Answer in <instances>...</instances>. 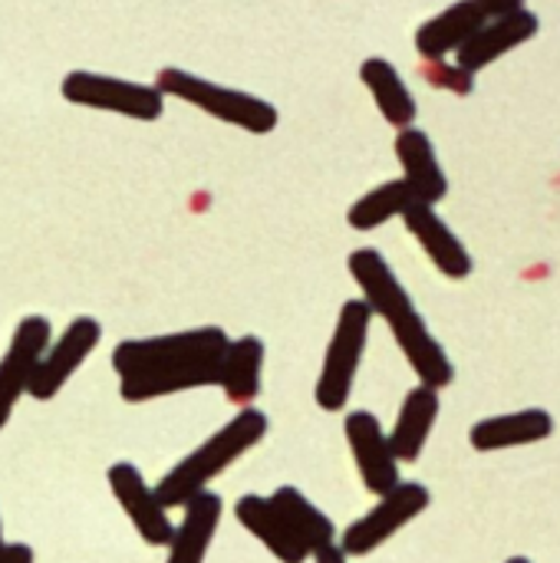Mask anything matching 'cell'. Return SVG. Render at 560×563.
Returning a JSON list of instances; mask_svg holds the SVG:
<instances>
[{"label":"cell","mask_w":560,"mask_h":563,"mask_svg":"<svg viewBox=\"0 0 560 563\" xmlns=\"http://www.w3.org/2000/svg\"><path fill=\"white\" fill-rule=\"evenodd\" d=\"M106 482H109V492L119 501L122 515L135 528V534L149 548H168L175 525L168 518V508L158 501L155 488L145 482V475L132 462H116V465H109Z\"/></svg>","instance_id":"9c48e42d"},{"label":"cell","mask_w":560,"mask_h":563,"mask_svg":"<svg viewBox=\"0 0 560 563\" xmlns=\"http://www.w3.org/2000/svg\"><path fill=\"white\" fill-rule=\"evenodd\" d=\"M152 86L162 96L182 99V102L201 109L205 115H211L218 122H228L234 129H244L251 135H267L281 122L274 102H267V99H261L254 92L234 89V86H221L215 79H205V76L188 73V69H178V66L158 69Z\"/></svg>","instance_id":"277c9868"},{"label":"cell","mask_w":560,"mask_h":563,"mask_svg":"<svg viewBox=\"0 0 560 563\" xmlns=\"http://www.w3.org/2000/svg\"><path fill=\"white\" fill-rule=\"evenodd\" d=\"M475 7L485 13V20H498V16L525 10V0H475Z\"/></svg>","instance_id":"d4e9b609"},{"label":"cell","mask_w":560,"mask_h":563,"mask_svg":"<svg viewBox=\"0 0 560 563\" xmlns=\"http://www.w3.org/2000/svg\"><path fill=\"white\" fill-rule=\"evenodd\" d=\"M396 158H399V168H403V181L409 185L416 201H422V205L446 201L449 178H446V168H442V162L436 155L432 139L422 129L409 125V129L396 132Z\"/></svg>","instance_id":"9a60e30c"},{"label":"cell","mask_w":560,"mask_h":563,"mask_svg":"<svg viewBox=\"0 0 560 563\" xmlns=\"http://www.w3.org/2000/svg\"><path fill=\"white\" fill-rule=\"evenodd\" d=\"M264 360H267V346L261 343V336L248 333L228 343L224 356H221V379L218 389L224 393V399L238 409H248L257 396H261V373H264Z\"/></svg>","instance_id":"ffe728a7"},{"label":"cell","mask_w":560,"mask_h":563,"mask_svg":"<svg viewBox=\"0 0 560 563\" xmlns=\"http://www.w3.org/2000/svg\"><path fill=\"white\" fill-rule=\"evenodd\" d=\"M370 327H373V313L363 300H347L340 307L337 327H333V336L327 343L320 376L314 386V402L323 412H343L347 409V402L353 396L356 373H360L363 356H366Z\"/></svg>","instance_id":"5b68a950"},{"label":"cell","mask_w":560,"mask_h":563,"mask_svg":"<svg viewBox=\"0 0 560 563\" xmlns=\"http://www.w3.org/2000/svg\"><path fill=\"white\" fill-rule=\"evenodd\" d=\"M429 505H432V495L426 485L399 482L393 492L380 495V501L337 538V548L347 558H370L386 541H393L403 528H409Z\"/></svg>","instance_id":"52a82bcc"},{"label":"cell","mask_w":560,"mask_h":563,"mask_svg":"<svg viewBox=\"0 0 560 563\" xmlns=\"http://www.w3.org/2000/svg\"><path fill=\"white\" fill-rule=\"evenodd\" d=\"M231 336L221 327H195L145 340H122L112 350L119 396L129 406L208 389L221 379V356Z\"/></svg>","instance_id":"6da1fadb"},{"label":"cell","mask_w":560,"mask_h":563,"mask_svg":"<svg viewBox=\"0 0 560 563\" xmlns=\"http://www.w3.org/2000/svg\"><path fill=\"white\" fill-rule=\"evenodd\" d=\"M310 561H314V563H347L350 558H347V554H343V551H340V548L333 544V548H323V551H317V554H314Z\"/></svg>","instance_id":"4316f807"},{"label":"cell","mask_w":560,"mask_h":563,"mask_svg":"<svg viewBox=\"0 0 560 563\" xmlns=\"http://www.w3.org/2000/svg\"><path fill=\"white\" fill-rule=\"evenodd\" d=\"M422 76H426L429 86L446 89V92H455V96H469V92L475 89V76L465 73V69L455 66V63H446V59L426 63V66H422Z\"/></svg>","instance_id":"cb8c5ba5"},{"label":"cell","mask_w":560,"mask_h":563,"mask_svg":"<svg viewBox=\"0 0 560 563\" xmlns=\"http://www.w3.org/2000/svg\"><path fill=\"white\" fill-rule=\"evenodd\" d=\"M505 563H535V561H531V558H521V554H518V558H508Z\"/></svg>","instance_id":"f1b7e54d"},{"label":"cell","mask_w":560,"mask_h":563,"mask_svg":"<svg viewBox=\"0 0 560 563\" xmlns=\"http://www.w3.org/2000/svg\"><path fill=\"white\" fill-rule=\"evenodd\" d=\"M485 23V13L475 7V0H455L452 7H446L442 13L429 16L419 30H416V53L426 63H439L449 59L452 53H459L465 46V40Z\"/></svg>","instance_id":"d6986e66"},{"label":"cell","mask_w":560,"mask_h":563,"mask_svg":"<svg viewBox=\"0 0 560 563\" xmlns=\"http://www.w3.org/2000/svg\"><path fill=\"white\" fill-rule=\"evenodd\" d=\"M0 563H33V551L26 544H7Z\"/></svg>","instance_id":"484cf974"},{"label":"cell","mask_w":560,"mask_h":563,"mask_svg":"<svg viewBox=\"0 0 560 563\" xmlns=\"http://www.w3.org/2000/svg\"><path fill=\"white\" fill-rule=\"evenodd\" d=\"M413 205H416V195L409 191V185L403 178H393V181H383V185L370 188L366 195H360L347 211V224L353 231L366 234V231L383 228L393 218H403Z\"/></svg>","instance_id":"603a6c76"},{"label":"cell","mask_w":560,"mask_h":563,"mask_svg":"<svg viewBox=\"0 0 560 563\" xmlns=\"http://www.w3.org/2000/svg\"><path fill=\"white\" fill-rule=\"evenodd\" d=\"M551 435H554V416L548 409L531 406V409L479 419L469 429V445L475 452H508V449L538 445Z\"/></svg>","instance_id":"5bb4252c"},{"label":"cell","mask_w":560,"mask_h":563,"mask_svg":"<svg viewBox=\"0 0 560 563\" xmlns=\"http://www.w3.org/2000/svg\"><path fill=\"white\" fill-rule=\"evenodd\" d=\"M274 508L287 518V525L294 528V534L300 538V544L310 551V558L323 548H333L337 544V525L294 485H281L274 495H271Z\"/></svg>","instance_id":"7402d4cb"},{"label":"cell","mask_w":560,"mask_h":563,"mask_svg":"<svg viewBox=\"0 0 560 563\" xmlns=\"http://www.w3.org/2000/svg\"><path fill=\"white\" fill-rule=\"evenodd\" d=\"M343 435H347V445L353 452V462H356V472H360V482L370 495H386L393 492L403 478H399V462L389 449V435L386 429L380 426V419L366 409H356V412H347L343 419Z\"/></svg>","instance_id":"8fae6325"},{"label":"cell","mask_w":560,"mask_h":563,"mask_svg":"<svg viewBox=\"0 0 560 563\" xmlns=\"http://www.w3.org/2000/svg\"><path fill=\"white\" fill-rule=\"evenodd\" d=\"M541 30V20L535 10H518L498 20H485L469 40L465 46L455 53V66H462L465 73L479 76L482 69H488L492 63H498L502 56H508L512 49L531 43Z\"/></svg>","instance_id":"7c38bea8"},{"label":"cell","mask_w":560,"mask_h":563,"mask_svg":"<svg viewBox=\"0 0 560 563\" xmlns=\"http://www.w3.org/2000/svg\"><path fill=\"white\" fill-rule=\"evenodd\" d=\"M350 277L356 280V287L363 290V303L370 307L373 317H380L396 346L403 350L409 369L416 373V379L429 389H446L455 383V363L446 353V346L432 336L426 317L419 313V307L413 303L409 290L403 287V280L396 277V271L389 267V261L376 251V247H356L347 261Z\"/></svg>","instance_id":"7a4b0ae2"},{"label":"cell","mask_w":560,"mask_h":563,"mask_svg":"<svg viewBox=\"0 0 560 563\" xmlns=\"http://www.w3.org/2000/svg\"><path fill=\"white\" fill-rule=\"evenodd\" d=\"M234 518L238 525L267 548V554H274L281 563H307L310 551L300 544V538L294 534V528L287 525V518L274 508L271 498L264 495H241L234 505Z\"/></svg>","instance_id":"2e32d148"},{"label":"cell","mask_w":560,"mask_h":563,"mask_svg":"<svg viewBox=\"0 0 560 563\" xmlns=\"http://www.w3.org/2000/svg\"><path fill=\"white\" fill-rule=\"evenodd\" d=\"M267 429H271V422L261 409H254V406L241 409L215 435H208L195 452H188L168 475H162V482L155 485L158 501L168 511L185 508L191 498L208 492V485L215 478H221L238 459H244L254 445H261Z\"/></svg>","instance_id":"3957f363"},{"label":"cell","mask_w":560,"mask_h":563,"mask_svg":"<svg viewBox=\"0 0 560 563\" xmlns=\"http://www.w3.org/2000/svg\"><path fill=\"white\" fill-rule=\"evenodd\" d=\"M50 340H53V327H50L46 317L30 313V317H23L17 323V330L10 336V346L0 356V432L10 422L17 402L26 396L30 379L36 373V363L46 353Z\"/></svg>","instance_id":"30bf717a"},{"label":"cell","mask_w":560,"mask_h":563,"mask_svg":"<svg viewBox=\"0 0 560 563\" xmlns=\"http://www.w3.org/2000/svg\"><path fill=\"white\" fill-rule=\"evenodd\" d=\"M182 511L185 515H182V521L172 531L165 563H205L208 548H211V541H215V534L221 528L224 501L215 492H201Z\"/></svg>","instance_id":"ac0fdd59"},{"label":"cell","mask_w":560,"mask_h":563,"mask_svg":"<svg viewBox=\"0 0 560 563\" xmlns=\"http://www.w3.org/2000/svg\"><path fill=\"white\" fill-rule=\"evenodd\" d=\"M439 389H429V386H413L399 406V416L393 422V429L386 432L389 435V449L396 455L399 465H413L422 459L426 445H429V435L439 422Z\"/></svg>","instance_id":"e0dca14e"},{"label":"cell","mask_w":560,"mask_h":563,"mask_svg":"<svg viewBox=\"0 0 560 563\" xmlns=\"http://www.w3.org/2000/svg\"><path fill=\"white\" fill-rule=\"evenodd\" d=\"M102 343V323L92 317H76L66 323V330L50 340L46 353L36 363V373L30 379L26 396L36 402H50L63 393V386L76 376V369L96 353V346Z\"/></svg>","instance_id":"ba28073f"},{"label":"cell","mask_w":560,"mask_h":563,"mask_svg":"<svg viewBox=\"0 0 560 563\" xmlns=\"http://www.w3.org/2000/svg\"><path fill=\"white\" fill-rule=\"evenodd\" d=\"M3 551H7V541H3V518H0V561H3Z\"/></svg>","instance_id":"83f0119b"},{"label":"cell","mask_w":560,"mask_h":563,"mask_svg":"<svg viewBox=\"0 0 560 563\" xmlns=\"http://www.w3.org/2000/svg\"><path fill=\"white\" fill-rule=\"evenodd\" d=\"M59 92L73 106L125 115V119H139V122H155L165 112V96L155 86L109 76V73H92V69L66 73L59 82Z\"/></svg>","instance_id":"8992f818"},{"label":"cell","mask_w":560,"mask_h":563,"mask_svg":"<svg viewBox=\"0 0 560 563\" xmlns=\"http://www.w3.org/2000/svg\"><path fill=\"white\" fill-rule=\"evenodd\" d=\"M406 231L416 238V244L426 251V257L432 261V267L449 277V280H465L475 271L472 251L462 244V238L449 228V221L436 211V205H422L416 201L406 214H403Z\"/></svg>","instance_id":"4fadbf2b"},{"label":"cell","mask_w":560,"mask_h":563,"mask_svg":"<svg viewBox=\"0 0 560 563\" xmlns=\"http://www.w3.org/2000/svg\"><path fill=\"white\" fill-rule=\"evenodd\" d=\"M360 79L363 86L370 89L380 115L399 132V129H409L416 125V115H419V106H416V96L413 89L406 86L403 73L386 59V56H370L360 63Z\"/></svg>","instance_id":"44dd1931"}]
</instances>
